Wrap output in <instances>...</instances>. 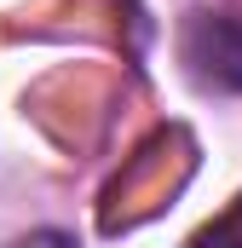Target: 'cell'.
<instances>
[{
    "mask_svg": "<svg viewBox=\"0 0 242 248\" xmlns=\"http://www.w3.org/2000/svg\"><path fill=\"white\" fill-rule=\"evenodd\" d=\"M184 63L196 69V81H208L219 93H242V23L225 12H190Z\"/></svg>",
    "mask_w": 242,
    "mask_h": 248,
    "instance_id": "1",
    "label": "cell"
},
{
    "mask_svg": "<svg viewBox=\"0 0 242 248\" xmlns=\"http://www.w3.org/2000/svg\"><path fill=\"white\" fill-rule=\"evenodd\" d=\"M23 248H69V243H63V237H52V231H46V237H29V243H23Z\"/></svg>",
    "mask_w": 242,
    "mask_h": 248,
    "instance_id": "2",
    "label": "cell"
}]
</instances>
